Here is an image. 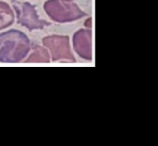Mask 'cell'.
Returning a JSON list of instances; mask_svg holds the SVG:
<instances>
[{
	"instance_id": "obj_6",
	"label": "cell",
	"mask_w": 158,
	"mask_h": 146,
	"mask_svg": "<svg viewBox=\"0 0 158 146\" xmlns=\"http://www.w3.org/2000/svg\"><path fill=\"white\" fill-rule=\"evenodd\" d=\"M15 20V14L9 4L0 1V30L9 27Z\"/></svg>"
},
{
	"instance_id": "obj_3",
	"label": "cell",
	"mask_w": 158,
	"mask_h": 146,
	"mask_svg": "<svg viewBox=\"0 0 158 146\" xmlns=\"http://www.w3.org/2000/svg\"><path fill=\"white\" fill-rule=\"evenodd\" d=\"M13 9L16 12L17 23L29 29L30 32L35 29H42L51 23L40 19L35 6L31 3L24 2H20L18 0H10Z\"/></svg>"
},
{
	"instance_id": "obj_8",
	"label": "cell",
	"mask_w": 158,
	"mask_h": 146,
	"mask_svg": "<svg viewBox=\"0 0 158 146\" xmlns=\"http://www.w3.org/2000/svg\"><path fill=\"white\" fill-rule=\"evenodd\" d=\"M65 1H68V2H72L73 0H65Z\"/></svg>"
},
{
	"instance_id": "obj_5",
	"label": "cell",
	"mask_w": 158,
	"mask_h": 146,
	"mask_svg": "<svg viewBox=\"0 0 158 146\" xmlns=\"http://www.w3.org/2000/svg\"><path fill=\"white\" fill-rule=\"evenodd\" d=\"M74 50L86 60H92V32L89 29H80L74 33L73 37Z\"/></svg>"
},
{
	"instance_id": "obj_4",
	"label": "cell",
	"mask_w": 158,
	"mask_h": 146,
	"mask_svg": "<svg viewBox=\"0 0 158 146\" xmlns=\"http://www.w3.org/2000/svg\"><path fill=\"white\" fill-rule=\"evenodd\" d=\"M43 43L51 54L53 61L62 63H76L71 51L69 37L63 35H51L43 39Z\"/></svg>"
},
{
	"instance_id": "obj_2",
	"label": "cell",
	"mask_w": 158,
	"mask_h": 146,
	"mask_svg": "<svg viewBox=\"0 0 158 146\" xmlns=\"http://www.w3.org/2000/svg\"><path fill=\"white\" fill-rule=\"evenodd\" d=\"M43 7L51 19L60 23H71L87 15L76 3L65 0H48Z\"/></svg>"
},
{
	"instance_id": "obj_1",
	"label": "cell",
	"mask_w": 158,
	"mask_h": 146,
	"mask_svg": "<svg viewBox=\"0 0 158 146\" xmlns=\"http://www.w3.org/2000/svg\"><path fill=\"white\" fill-rule=\"evenodd\" d=\"M30 40L24 32L10 29L0 33V62L19 63L30 51Z\"/></svg>"
},
{
	"instance_id": "obj_7",
	"label": "cell",
	"mask_w": 158,
	"mask_h": 146,
	"mask_svg": "<svg viewBox=\"0 0 158 146\" xmlns=\"http://www.w3.org/2000/svg\"><path fill=\"white\" fill-rule=\"evenodd\" d=\"M49 62H50V57L48 51L45 48L37 45L33 46L32 53L29 57L25 60V63H48Z\"/></svg>"
}]
</instances>
